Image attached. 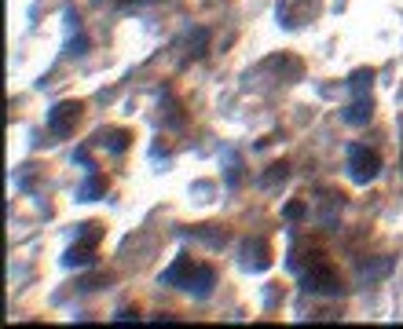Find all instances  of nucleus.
Here are the masks:
<instances>
[{"label": "nucleus", "mask_w": 403, "mask_h": 329, "mask_svg": "<svg viewBox=\"0 0 403 329\" xmlns=\"http://www.w3.org/2000/svg\"><path fill=\"white\" fill-rule=\"evenodd\" d=\"M158 282L161 285H176V289H183L187 296H195V300H205V296H213V289H217V271L209 267V263H195L191 256H176L158 275Z\"/></svg>", "instance_id": "f257e3e1"}, {"label": "nucleus", "mask_w": 403, "mask_h": 329, "mask_svg": "<svg viewBox=\"0 0 403 329\" xmlns=\"http://www.w3.org/2000/svg\"><path fill=\"white\" fill-rule=\"evenodd\" d=\"M301 275V285L308 293H319V296H341V282H337V275H334V267L319 256V253H312V263L308 267H301L297 271Z\"/></svg>", "instance_id": "f03ea898"}, {"label": "nucleus", "mask_w": 403, "mask_h": 329, "mask_svg": "<svg viewBox=\"0 0 403 329\" xmlns=\"http://www.w3.org/2000/svg\"><path fill=\"white\" fill-rule=\"evenodd\" d=\"M378 172H381V158L370 150V146H363V143H352L348 146V175L356 183H370V180H378Z\"/></svg>", "instance_id": "7ed1b4c3"}, {"label": "nucleus", "mask_w": 403, "mask_h": 329, "mask_svg": "<svg viewBox=\"0 0 403 329\" xmlns=\"http://www.w3.org/2000/svg\"><path fill=\"white\" fill-rule=\"evenodd\" d=\"M81 103H74V99H62V103H55L52 110H48V132L55 139H67L70 132L77 128V121H81Z\"/></svg>", "instance_id": "20e7f679"}, {"label": "nucleus", "mask_w": 403, "mask_h": 329, "mask_svg": "<svg viewBox=\"0 0 403 329\" xmlns=\"http://www.w3.org/2000/svg\"><path fill=\"white\" fill-rule=\"evenodd\" d=\"M370 117H374L370 92H352V103L341 110V121L352 125V128H363V125H370Z\"/></svg>", "instance_id": "39448f33"}, {"label": "nucleus", "mask_w": 403, "mask_h": 329, "mask_svg": "<svg viewBox=\"0 0 403 329\" xmlns=\"http://www.w3.org/2000/svg\"><path fill=\"white\" fill-rule=\"evenodd\" d=\"M239 253H242L239 263H242L246 271H264L268 263H271V256H268V241H264V238H246Z\"/></svg>", "instance_id": "423d86ee"}, {"label": "nucleus", "mask_w": 403, "mask_h": 329, "mask_svg": "<svg viewBox=\"0 0 403 329\" xmlns=\"http://www.w3.org/2000/svg\"><path fill=\"white\" fill-rule=\"evenodd\" d=\"M392 275V256H378V260H363L359 263V282H381V278H389Z\"/></svg>", "instance_id": "0eeeda50"}, {"label": "nucleus", "mask_w": 403, "mask_h": 329, "mask_svg": "<svg viewBox=\"0 0 403 329\" xmlns=\"http://www.w3.org/2000/svg\"><path fill=\"white\" fill-rule=\"evenodd\" d=\"M62 18H67V55H81L84 44H89V40H84V33H81V18H77L74 8H67V15H62Z\"/></svg>", "instance_id": "6e6552de"}, {"label": "nucleus", "mask_w": 403, "mask_h": 329, "mask_svg": "<svg viewBox=\"0 0 403 329\" xmlns=\"http://www.w3.org/2000/svg\"><path fill=\"white\" fill-rule=\"evenodd\" d=\"M129 132H125V128H103V132H96V143L99 146H107L110 154H125V150H129Z\"/></svg>", "instance_id": "1a4fd4ad"}, {"label": "nucleus", "mask_w": 403, "mask_h": 329, "mask_svg": "<svg viewBox=\"0 0 403 329\" xmlns=\"http://www.w3.org/2000/svg\"><path fill=\"white\" fill-rule=\"evenodd\" d=\"M103 194H107L103 175L96 168H89V172H84V183L77 187V202H96V197H103Z\"/></svg>", "instance_id": "9d476101"}, {"label": "nucleus", "mask_w": 403, "mask_h": 329, "mask_svg": "<svg viewBox=\"0 0 403 329\" xmlns=\"http://www.w3.org/2000/svg\"><path fill=\"white\" fill-rule=\"evenodd\" d=\"M92 253H96V246H89V241H77V246H70L67 256H62V267H89V263L96 260Z\"/></svg>", "instance_id": "9b49d317"}, {"label": "nucleus", "mask_w": 403, "mask_h": 329, "mask_svg": "<svg viewBox=\"0 0 403 329\" xmlns=\"http://www.w3.org/2000/svg\"><path fill=\"white\" fill-rule=\"evenodd\" d=\"M224 183H227L231 190L242 183V158H239L235 150H227V154H224Z\"/></svg>", "instance_id": "f8f14e48"}, {"label": "nucleus", "mask_w": 403, "mask_h": 329, "mask_svg": "<svg viewBox=\"0 0 403 329\" xmlns=\"http://www.w3.org/2000/svg\"><path fill=\"white\" fill-rule=\"evenodd\" d=\"M205 44H209V30H205V26H198V30H191V33H187V52H183V62H191V59H198V55L205 52Z\"/></svg>", "instance_id": "ddd939ff"}, {"label": "nucleus", "mask_w": 403, "mask_h": 329, "mask_svg": "<svg viewBox=\"0 0 403 329\" xmlns=\"http://www.w3.org/2000/svg\"><path fill=\"white\" fill-rule=\"evenodd\" d=\"M286 180H290V165H271V168L261 175L264 187H279V183H286Z\"/></svg>", "instance_id": "4468645a"}, {"label": "nucleus", "mask_w": 403, "mask_h": 329, "mask_svg": "<svg viewBox=\"0 0 403 329\" xmlns=\"http://www.w3.org/2000/svg\"><path fill=\"white\" fill-rule=\"evenodd\" d=\"M283 216H286V219H301V216H305V202H290V205L283 209Z\"/></svg>", "instance_id": "2eb2a0df"}, {"label": "nucleus", "mask_w": 403, "mask_h": 329, "mask_svg": "<svg viewBox=\"0 0 403 329\" xmlns=\"http://www.w3.org/2000/svg\"><path fill=\"white\" fill-rule=\"evenodd\" d=\"M114 318H118V322H132V318H136V311H132V307H121V311H118Z\"/></svg>", "instance_id": "dca6fc26"}]
</instances>
